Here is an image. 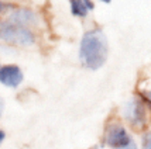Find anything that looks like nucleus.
<instances>
[{"mask_svg": "<svg viewBox=\"0 0 151 149\" xmlns=\"http://www.w3.org/2000/svg\"><path fill=\"white\" fill-rule=\"evenodd\" d=\"M78 58L82 68L88 71H99L109 58V41L105 31L99 27L86 30L81 37Z\"/></svg>", "mask_w": 151, "mask_h": 149, "instance_id": "obj_1", "label": "nucleus"}, {"mask_svg": "<svg viewBox=\"0 0 151 149\" xmlns=\"http://www.w3.org/2000/svg\"><path fill=\"white\" fill-rule=\"evenodd\" d=\"M122 123L126 127H129L133 132H143L151 127V113L147 108V106L143 103V100L134 93L130 97H127L120 104L116 114Z\"/></svg>", "mask_w": 151, "mask_h": 149, "instance_id": "obj_2", "label": "nucleus"}, {"mask_svg": "<svg viewBox=\"0 0 151 149\" xmlns=\"http://www.w3.org/2000/svg\"><path fill=\"white\" fill-rule=\"evenodd\" d=\"M100 143L107 149H140L134 132L126 127L116 115L106 120Z\"/></svg>", "mask_w": 151, "mask_h": 149, "instance_id": "obj_3", "label": "nucleus"}, {"mask_svg": "<svg viewBox=\"0 0 151 149\" xmlns=\"http://www.w3.org/2000/svg\"><path fill=\"white\" fill-rule=\"evenodd\" d=\"M0 41L13 48H31L37 44V33L14 24L7 19H0Z\"/></svg>", "mask_w": 151, "mask_h": 149, "instance_id": "obj_4", "label": "nucleus"}, {"mask_svg": "<svg viewBox=\"0 0 151 149\" xmlns=\"http://www.w3.org/2000/svg\"><path fill=\"white\" fill-rule=\"evenodd\" d=\"M4 19H7L14 24L30 28L35 33H37L38 28H41V24H42V19L38 14V11L27 6H14L4 16Z\"/></svg>", "mask_w": 151, "mask_h": 149, "instance_id": "obj_5", "label": "nucleus"}, {"mask_svg": "<svg viewBox=\"0 0 151 149\" xmlns=\"http://www.w3.org/2000/svg\"><path fill=\"white\" fill-rule=\"evenodd\" d=\"M24 82V72L16 63H4L0 68V84L7 89H17Z\"/></svg>", "mask_w": 151, "mask_h": 149, "instance_id": "obj_6", "label": "nucleus"}, {"mask_svg": "<svg viewBox=\"0 0 151 149\" xmlns=\"http://www.w3.org/2000/svg\"><path fill=\"white\" fill-rule=\"evenodd\" d=\"M134 93L143 100V103L147 106V108L151 113V76H145V79L141 78Z\"/></svg>", "mask_w": 151, "mask_h": 149, "instance_id": "obj_7", "label": "nucleus"}, {"mask_svg": "<svg viewBox=\"0 0 151 149\" xmlns=\"http://www.w3.org/2000/svg\"><path fill=\"white\" fill-rule=\"evenodd\" d=\"M69 11L73 17H78V19H86L88 14L91 13L81 0H69Z\"/></svg>", "mask_w": 151, "mask_h": 149, "instance_id": "obj_8", "label": "nucleus"}, {"mask_svg": "<svg viewBox=\"0 0 151 149\" xmlns=\"http://www.w3.org/2000/svg\"><path fill=\"white\" fill-rule=\"evenodd\" d=\"M138 146L140 149H151V127L138 134Z\"/></svg>", "mask_w": 151, "mask_h": 149, "instance_id": "obj_9", "label": "nucleus"}, {"mask_svg": "<svg viewBox=\"0 0 151 149\" xmlns=\"http://www.w3.org/2000/svg\"><path fill=\"white\" fill-rule=\"evenodd\" d=\"M16 4L10 3V1H6V0H0V19H3Z\"/></svg>", "mask_w": 151, "mask_h": 149, "instance_id": "obj_10", "label": "nucleus"}, {"mask_svg": "<svg viewBox=\"0 0 151 149\" xmlns=\"http://www.w3.org/2000/svg\"><path fill=\"white\" fill-rule=\"evenodd\" d=\"M81 1L88 7L89 11H93V10H95V1H93V0H81Z\"/></svg>", "mask_w": 151, "mask_h": 149, "instance_id": "obj_11", "label": "nucleus"}, {"mask_svg": "<svg viewBox=\"0 0 151 149\" xmlns=\"http://www.w3.org/2000/svg\"><path fill=\"white\" fill-rule=\"evenodd\" d=\"M4 110H6V101H4V98L0 96V118L4 115Z\"/></svg>", "mask_w": 151, "mask_h": 149, "instance_id": "obj_12", "label": "nucleus"}, {"mask_svg": "<svg viewBox=\"0 0 151 149\" xmlns=\"http://www.w3.org/2000/svg\"><path fill=\"white\" fill-rule=\"evenodd\" d=\"M6 136H7V134H6V131L3 130V128H0V145L6 141Z\"/></svg>", "mask_w": 151, "mask_h": 149, "instance_id": "obj_13", "label": "nucleus"}, {"mask_svg": "<svg viewBox=\"0 0 151 149\" xmlns=\"http://www.w3.org/2000/svg\"><path fill=\"white\" fill-rule=\"evenodd\" d=\"M99 1H102V3H106V4H109L112 0H99Z\"/></svg>", "mask_w": 151, "mask_h": 149, "instance_id": "obj_14", "label": "nucleus"}, {"mask_svg": "<svg viewBox=\"0 0 151 149\" xmlns=\"http://www.w3.org/2000/svg\"><path fill=\"white\" fill-rule=\"evenodd\" d=\"M86 149H100L98 146V145H95V146H89V148H86Z\"/></svg>", "mask_w": 151, "mask_h": 149, "instance_id": "obj_15", "label": "nucleus"}, {"mask_svg": "<svg viewBox=\"0 0 151 149\" xmlns=\"http://www.w3.org/2000/svg\"><path fill=\"white\" fill-rule=\"evenodd\" d=\"M0 68H1V63H0Z\"/></svg>", "mask_w": 151, "mask_h": 149, "instance_id": "obj_16", "label": "nucleus"}]
</instances>
